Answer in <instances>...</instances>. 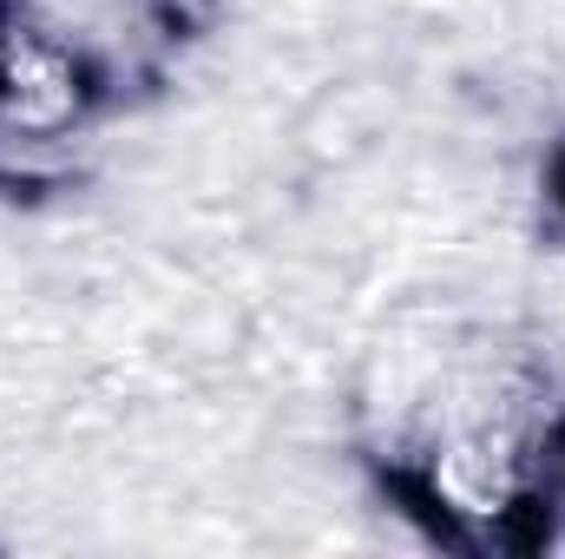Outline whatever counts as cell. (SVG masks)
Here are the masks:
<instances>
[{"instance_id":"1","label":"cell","mask_w":565,"mask_h":559,"mask_svg":"<svg viewBox=\"0 0 565 559\" xmlns=\"http://www.w3.org/2000/svg\"><path fill=\"white\" fill-rule=\"evenodd\" d=\"M355 447L375 494L454 553H546L565 540V362L480 323H402L362 376Z\"/></svg>"},{"instance_id":"2","label":"cell","mask_w":565,"mask_h":559,"mask_svg":"<svg viewBox=\"0 0 565 559\" xmlns=\"http://www.w3.org/2000/svg\"><path fill=\"white\" fill-rule=\"evenodd\" d=\"M106 99V66L73 27L40 0H0V158L86 133Z\"/></svg>"},{"instance_id":"3","label":"cell","mask_w":565,"mask_h":559,"mask_svg":"<svg viewBox=\"0 0 565 559\" xmlns=\"http://www.w3.org/2000/svg\"><path fill=\"white\" fill-rule=\"evenodd\" d=\"M540 191H546V218H553V231L565 238V139L546 151V171H540Z\"/></svg>"}]
</instances>
